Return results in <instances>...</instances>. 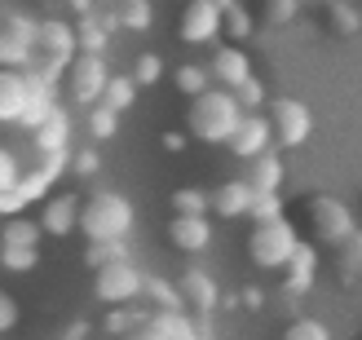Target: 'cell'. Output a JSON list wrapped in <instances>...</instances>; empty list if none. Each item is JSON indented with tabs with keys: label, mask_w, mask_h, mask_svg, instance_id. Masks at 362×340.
Instances as JSON below:
<instances>
[{
	"label": "cell",
	"mask_w": 362,
	"mask_h": 340,
	"mask_svg": "<svg viewBox=\"0 0 362 340\" xmlns=\"http://www.w3.org/2000/svg\"><path fill=\"white\" fill-rule=\"evenodd\" d=\"M133 221H137V212L119 190H93L88 199H80V225L76 230H84L88 243H124Z\"/></svg>",
	"instance_id": "obj_1"
},
{
	"label": "cell",
	"mask_w": 362,
	"mask_h": 340,
	"mask_svg": "<svg viewBox=\"0 0 362 340\" xmlns=\"http://www.w3.org/2000/svg\"><path fill=\"white\" fill-rule=\"evenodd\" d=\"M239 102L234 93L226 88H208V93L190 98L186 106V137L204 141V146H226V137L234 133V124H239Z\"/></svg>",
	"instance_id": "obj_2"
},
{
	"label": "cell",
	"mask_w": 362,
	"mask_h": 340,
	"mask_svg": "<svg viewBox=\"0 0 362 340\" xmlns=\"http://www.w3.org/2000/svg\"><path fill=\"white\" fill-rule=\"evenodd\" d=\"M300 221H305V235H310V247H340L358 230L354 208L336 194H305Z\"/></svg>",
	"instance_id": "obj_3"
},
{
	"label": "cell",
	"mask_w": 362,
	"mask_h": 340,
	"mask_svg": "<svg viewBox=\"0 0 362 340\" xmlns=\"http://www.w3.org/2000/svg\"><path fill=\"white\" fill-rule=\"evenodd\" d=\"M300 247V230L292 225V217L283 221H269V225H252L247 235V261L257 270H283L292 252Z\"/></svg>",
	"instance_id": "obj_4"
},
{
	"label": "cell",
	"mask_w": 362,
	"mask_h": 340,
	"mask_svg": "<svg viewBox=\"0 0 362 340\" xmlns=\"http://www.w3.org/2000/svg\"><path fill=\"white\" fill-rule=\"evenodd\" d=\"M106 80H111L106 58H98V53H76V58L66 62V71H62L58 84H62V98L71 106H98Z\"/></svg>",
	"instance_id": "obj_5"
},
{
	"label": "cell",
	"mask_w": 362,
	"mask_h": 340,
	"mask_svg": "<svg viewBox=\"0 0 362 340\" xmlns=\"http://www.w3.org/2000/svg\"><path fill=\"white\" fill-rule=\"evenodd\" d=\"M265 119H269V133H274V146H283V151L305 146L310 133H314V115L300 98H274Z\"/></svg>",
	"instance_id": "obj_6"
},
{
	"label": "cell",
	"mask_w": 362,
	"mask_h": 340,
	"mask_svg": "<svg viewBox=\"0 0 362 340\" xmlns=\"http://www.w3.org/2000/svg\"><path fill=\"white\" fill-rule=\"evenodd\" d=\"M141 283H146V274L129 261H115V265H102V270H93V296L102 300L106 310L115 305H133V300H141Z\"/></svg>",
	"instance_id": "obj_7"
},
{
	"label": "cell",
	"mask_w": 362,
	"mask_h": 340,
	"mask_svg": "<svg viewBox=\"0 0 362 340\" xmlns=\"http://www.w3.org/2000/svg\"><path fill=\"white\" fill-rule=\"evenodd\" d=\"M221 35V9L212 0H186V9L177 13V40L181 45H212Z\"/></svg>",
	"instance_id": "obj_8"
},
{
	"label": "cell",
	"mask_w": 362,
	"mask_h": 340,
	"mask_svg": "<svg viewBox=\"0 0 362 340\" xmlns=\"http://www.w3.org/2000/svg\"><path fill=\"white\" fill-rule=\"evenodd\" d=\"M257 71H252V58H247V49L239 45H216L212 49V62H208V80L212 88H226V93H234L243 80H252Z\"/></svg>",
	"instance_id": "obj_9"
},
{
	"label": "cell",
	"mask_w": 362,
	"mask_h": 340,
	"mask_svg": "<svg viewBox=\"0 0 362 340\" xmlns=\"http://www.w3.org/2000/svg\"><path fill=\"white\" fill-rule=\"evenodd\" d=\"M226 146H230V155H239V159H257V155H265V151H274V133H269V119H265V111H257V115H239V124H234V133L226 137Z\"/></svg>",
	"instance_id": "obj_10"
},
{
	"label": "cell",
	"mask_w": 362,
	"mask_h": 340,
	"mask_svg": "<svg viewBox=\"0 0 362 340\" xmlns=\"http://www.w3.org/2000/svg\"><path fill=\"white\" fill-rule=\"evenodd\" d=\"M66 155H71V151H66ZM66 155H45V159H40V168H27L23 177H18L13 194L23 199V208L49 199V190L58 186V177H62V168H66Z\"/></svg>",
	"instance_id": "obj_11"
},
{
	"label": "cell",
	"mask_w": 362,
	"mask_h": 340,
	"mask_svg": "<svg viewBox=\"0 0 362 340\" xmlns=\"http://www.w3.org/2000/svg\"><path fill=\"white\" fill-rule=\"evenodd\" d=\"M35 221H40V235L71 239V235H76V225H80V194H49Z\"/></svg>",
	"instance_id": "obj_12"
},
{
	"label": "cell",
	"mask_w": 362,
	"mask_h": 340,
	"mask_svg": "<svg viewBox=\"0 0 362 340\" xmlns=\"http://www.w3.org/2000/svg\"><path fill=\"white\" fill-rule=\"evenodd\" d=\"M318 270H322V257H318V247L300 243L296 252H292V261L283 265V292H287V296H305V292H314Z\"/></svg>",
	"instance_id": "obj_13"
},
{
	"label": "cell",
	"mask_w": 362,
	"mask_h": 340,
	"mask_svg": "<svg viewBox=\"0 0 362 340\" xmlns=\"http://www.w3.org/2000/svg\"><path fill=\"white\" fill-rule=\"evenodd\" d=\"M27 76V106H23V115H18V129H27V133H35L45 124V115L58 106V84H49V80H40V76H31V71H23Z\"/></svg>",
	"instance_id": "obj_14"
},
{
	"label": "cell",
	"mask_w": 362,
	"mask_h": 340,
	"mask_svg": "<svg viewBox=\"0 0 362 340\" xmlns=\"http://www.w3.org/2000/svg\"><path fill=\"white\" fill-rule=\"evenodd\" d=\"M168 243L186 257H199L212 247V221L208 217H173L168 221Z\"/></svg>",
	"instance_id": "obj_15"
},
{
	"label": "cell",
	"mask_w": 362,
	"mask_h": 340,
	"mask_svg": "<svg viewBox=\"0 0 362 340\" xmlns=\"http://www.w3.org/2000/svg\"><path fill=\"white\" fill-rule=\"evenodd\" d=\"M247 208H252V186L243 177H230V182H221L216 190H208V212H216L221 221L247 217Z\"/></svg>",
	"instance_id": "obj_16"
},
{
	"label": "cell",
	"mask_w": 362,
	"mask_h": 340,
	"mask_svg": "<svg viewBox=\"0 0 362 340\" xmlns=\"http://www.w3.org/2000/svg\"><path fill=\"white\" fill-rule=\"evenodd\" d=\"M31 141H35V151H40V159L45 155H66V146H71V111L62 102L45 115V124L31 133Z\"/></svg>",
	"instance_id": "obj_17"
},
{
	"label": "cell",
	"mask_w": 362,
	"mask_h": 340,
	"mask_svg": "<svg viewBox=\"0 0 362 340\" xmlns=\"http://www.w3.org/2000/svg\"><path fill=\"white\" fill-rule=\"evenodd\" d=\"M177 292H181V300H186V305H194L199 314H212L216 300H221V288H216L212 274L199 270V265H190V270L177 279Z\"/></svg>",
	"instance_id": "obj_18"
},
{
	"label": "cell",
	"mask_w": 362,
	"mask_h": 340,
	"mask_svg": "<svg viewBox=\"0 0 362 340\" xmlns=\"http://www.w3.org/2000/svg\"><path fill=\"white\" fill-rule=\"evenodd\" d=\"M283 155L279 151H265V155H257L252 159V168H247V177L243 182L252 186V194H283Z\"/></svg>",
	"instance_id": "obj_19"
},
{
	"label": "cell",
	"mask_w": 362,
	"mask_h": 340,
	"mask_svg": "<svg viewBox=\"0 0 362 340\" xmlns=\"http://www.w3.org/2000/svg\"><path fill=\"white\" fill-rule=\"evenodd\" d=\"M27 106V76L23 71H0V124H18Z\"/></svg>",
	"instance_id": "obj_20"
},
{
	"label": "cell",
	"mask_w": 362,
	"mask_h": 340,
	"mask_svg": "<svg viewBox=\"0 0 362 340\" xmlns=\"http://www.w3.org/2000/svg\"><path fill=\"white\" fill-rule=\"evenodd\" d=\"M141 296L155 305L151 314H181V310H186V300H181L177 283H173V279H159V274H151L146 283H141Z\"/></svg>",
	"instance_id": "obj_21"
},
{
	"label": "cell",
	"mask_w": 362,
	"mask_h": 340,
	"mask_svg": "<svg viewBox=\"0 0 362 340\" xmlns=\"http://www.w3.org/2000/svg\"><path fill=\"white\" fill-rule=\"evenodd\" d=\"M221 35H230V45H247L252 35H257V13H252L243 0L239 5H230V9H221Z\"/></svg>",
	"instance_id": "obj_22"
},
{
	"label": "cell",
	"mask_w": 362,
	"mask_h": 340,
	"mask_svg": "<svg viewBox=\"0 0 362 340\" xmlns=\"http://www.w3.org/2000/svg\"><path fill=\"white\" fill-rule=\"evenodd\" d=\"M40 221L35 217H9L0 225V247H40Z\"/></svg>",
	"instance_id": "obj_23"
},
{
	"label": "cell",
	"mask_w": 362,
	"mask_h": 340,
	"mask_svg": "<svg viewBox=\"0 0 362 340\" xmlns=\"http://www.w3.org/2000/svg\"><path fill=\"white\" fill-rule=\"evenodd\" d=\"M300 18V0H257V27H292Z\"/></svg>",
	"instance_id": "obj_24"
},
{
	"label": "cell",
	"mask_w": 362,
	"mask_h": 340,
	"mask_svg": "<svg viewBox=\"0 0 362 340\" xmlns=\"http://www.w3.org/2000/svg\"><path fill=\"white\" fill-rule=\"evenodd\" d=\"M151 318V310H137V305H115V310H106L102 318V332L111 336V340H124L129 332H137L141 323Z\"/></svg>",
	"instance_id": "obj_25"
},
{
	"label": "cell",
	"mask_w": 362,
	"mask_h": 340,
	"mask_svg": "<svg viewBox=\"0 0 362 340\" xmlns=\"http://www.w3.org/2000/svg\"><path fill=\"white\" fill-rule=\"evenodd\" d=\"M133 102H137V84H133L129 76H119V71H111V80H106V88H102V102H98V106H106V111L124 115Z\"/></svg>",
	"instance_id": "obj_26"
},
{
	"label": "cell",
	"mask_w": 362,
	"mask_h": 340,
	"mask_svg": "<svg viewBox=\"0 0 362 340\" xmlns=\"http://www.w3.org/2000/svg\"><path fill=\"white\" fill-rule=\"evenodd\" d=\"M71 31H76V53H98V58H106L111 31H106L98 18H80V23H71Z\"/></svg>",
	"instance_id": "obj_27"
},
{
	"label": "cell",
	"mask_w": 362,
	"mask_h": 340,
	"mask_svg": "<svg viewBox=\"0 0 362 340\" xmlns=\"http://www.w3.org/2000/svg\"><path fill=\"white\" fill-rule=\"evenodd\" d=\"M173 88H177L181 98H199V93H208V88H212L208 66H204V62H181V66L173 71Z\"/></svg>",
	"instance_id": "obj_28"
},
{
	"label": "cell",
	"mask_w": 362,
	"mask_h": 340,
	"mask_svg": "<svg viewBox=\"0 0 362 340\" xmlns=\"http://www.w3.org/2000/svg\"><path fill=\"white\" fill-rule=\"evenodd\" d=\"M151 23H155L151 0H119L115 5V27L119 31H151Z\"/></svg>",
	"instance_id": "obj_29"
},
{
	"label": "cell",
	"mask_w": 362,
	"mask_h": 340,
	"mask_svg": "<svg viewBox=\"0 0 362 340\" xmlns=\"http://www.w3.org/2000/svg\"><path fill=\"white\" fill-rule=\"evenodd\" d=\"M322 5H327V31L332 35H358L362 31V18L349 0H322Z\"/></svg>",
	"instance_id": "obj_30"
},
{
	"label": "cell",
	"mask_w": 362,
	"mask_h": 340,
	"mask_svg": "<svg viewBox=\"0 0 362 340\" xmlns=\"http://www.w3.org/2000/svg\"><path fill=\"white\" fill-rule=\"evenodd\" d=\"M168 204H173V217H208V190L199 186H177Z\"/></svg>",
	"instance_id": "obj_31"
},
{
	"label": "cell",
	"mask_w": 362,
	"mask_h": 340,
	"mask_svg": "<svg viewBox=\"0 0 362 340\" xmlns=\"http://www.w3.org/2000/svg\"><path fill=\"white\" fill-rule=\"evenodd\" d=\"M252 225H269V221H283L287 217V204L283 194H252V208H247Z\"/></svg>",
	"instance_id": "obj_32"
},
{
	"label": "cell",
	"mask_w": 362,
	"mask_h": 340,
	"mask_svg": "<svg viewBox=\"0 0 362 340\" xmlns=\"http://www.w3.org/2000/svg\"><path fill=\"white\" fill-rule=\"evenodd\" d=\"M155 323H159V332H164L168 340H204V332L194 327V318H186V310L181 314H151Z\"/></svg>",
	"instance_id": "obj_33"
},
{
	"label": "cell",
	"mask_w": 362,
	"mask_h": 340,
	"mask_svg": "<svg viewBox=\"0 0 362 340\" xmlns=\"http://www.w3.org/2000/svg\"><path fill=\"white\" fill-rule=\"evenodd\" d=\"M336 265H340V279H358L362 274V230H354V235L336 247Z\"/></svg>",
	"instance_id": "obj_34"
},
{
	"label": "cell",
	"mask_w": 362,
	"mask_h": 340,
	"mask_svg": "<svg viewBox=\"0 0 362 340\" xmlns=\"http://www.w3.org/2000/svg\"><path fill=\"white\" fill-rule=\"evenodd\" d=\"M84 124H88V137L93 141H115V133H119V115L106 111V106H88Z\"/></svg>",
	"instance_id": "obj_35"
},
{
	"label": "cell",
	"mask_w": 362,
	"mask_h": 340,
	"mask_svg": "<svg viewBox=\"0 0 362 340\" xmlns=\"http://www.w3.org/2000/svg\"><path fill=\"white\" fill-rule=\"evenodd\" d=\"M168 76V66H164V58H159V53H141V58L133 62V84L137 88H151V84H159V80H164Z\"/></svg>",
	"instance_id": "obj_36"
},
{
	"label": "cell",
	"mask_w": 362,
	"mask_h": 340,
	"mask_svg": "<svg viewBox=\"0 0 362 340\" xmlns=\"http://www.w3.org/2000/svg\"><path fill=\"white\" fill-rule=\"evenodd\" d=\"M234 102H239V111H243V115H257L261 106H269V93H265L261 76H252V80H243L239 88H234Z\"/></svg>",
	"instance_id": "obj_37"
},
{
	"label": "cell",
	"mask_w": 362,
	"mask_h": 340,
	"mask_svg": "<svg viewBox=\"0 0 362 340\" xmlns=\"http://www.w3.org/2000/svg\"><path fill=\"white\" fill-rule=\"evenodd\" d=\"M115 261H129V243H88L84 252L88 270H102V265H115Z\"/></svg>",
	"instance_id": "obj_38"
},
{
	"label": "cell",
	"mask_w": 362,
	"mask_h": 340,
	"mask_svg": "<svg viewBox=\"0 0 362 340\" xmlns=\"http://www.w3.org/2000/svg\"><path fill=\"white\" fill-rule=\"evenodd\" d=\"M279 340H332V332H327L322 318H292Z\"/></svg>",
	"instance_id": "obj_39"
},
{
	"label": "cell",
	"mask_w": 362,
	"mask_h": 340,
	"mask_svg": "<svg viewBox=\"0 0 362 340\" xmlns=\"http://www.w3.org/2000/svg\"><path fill=\"white\" fill-rule=\"evenodd\" d=\"M0 265L9 274H27L40 265V247H0Z\"/></svg>",
	"instance_id": "obj_40"
},
{
	"label": "cell",
	"mask_w": 362,
	"mask_h": 340,
	"mask_svg": "<svg viewBox=\"0 0 362 340\" xmlns=\"http://www.w3.org/2000/svg\"><path fill=\"white\" fill-rule=\"evenodd\" d=\"M35 23H40V18L9 13L5 23H0V35H13V40H23V45H31V49H35Z\"/></svg>",
	"instance_id": "obj_41"
},
{
	"label": "cell",
	"mask_w": 362,
	"mask_h": 340,
	"mask_svg": "<svg viewBox=\"0 0 362 340\" xmlns=\"http://www.w3.org/2000/svg\"><path fill=\"white\" fill-rule=\"evenodd\" d=\"M18 177H23V164H18V155L9 146H0V190H13Z\"/></svg>",
	"instance_id": "obj_42"
},
{
	"label": "cell",
	"mask_w": 362,
	"mask_h": 340,
	"mask_svg": "<svg viewBox=\"0 0 362 340\" xmlns=\"http://www.w3.org/2000/svg\"><path fill=\"white\" fill-rule=\"evenodd\" d=\"M18 318H23V310H18V300H13L5 288H0V336H5V332H13V327H18Z\"/></svg>",
	"instance_id": "obj_43"
},
{
	"label": "cell",
	"mask_w": 362,
	"mask_h": 340,
	"mask_svg": "<svg viewBox=\"0 0 362 340\" xmlns=\"http://www.w3.org/2000/svg\"><path fill=\"white\" fill-rule=\"evenodd\" d=\"M66 168H76V172H84V177H88V172H98V151H93V146H84L80 155H66Z\"/></svg>",
	"instance_id": "obj_44"
},
{
	"label": "cell",
	"mask_w": 362,
	"mask_h": 340,
	"mask_svg": "<svg viewBox=\"0 0 362 340\" xmlns=\"http://www.w3.org/2000/svg\"><path fill=\"white\" fill-rule=\"evenodd\" d=\"M23 199H18L13 190H0V221H9V217H23Z\"/></svg>",
	"instance_id": "obj_45"
},
{
	"label": "cell",
	"mask_w": 362,
	"mask_h": 340,
	"mask_svg": "<svg viewBox=\"0 0 362 340\" xmlns=\"http://www.w3.org/2000/svg\"><path fill=\"white\" fill-rule=\"evenodd\" d=\"M124 340H168V336L159 332V323H155V318H146V323H141L137 332H129V336H124Z\"/></svg>",
	"instance_id": "obj_46"
},
{
	"label": "cell",
	"mask_w": 362,
	"mask_h": 340,
	"mask_svg": "<svg viewBox=\"0 0 362 340\" xmlns=\"http://www.w3.org/2000/svg\"><path fill=\"white\" fill-rule=\"evenodd\" d=\"M88 332H93V327H88L84 318H71V323L62 327V336H58V340H88Z\"/></svg>",
	"instance_id": "obj_47"
},
{
	"label": "cell",
	"mask_w": 362,
	"mask_h": 340,
	"mask_svg": "<svg viewBox=\"0 0 362 340\" xmlns=\"http://www.w3.org/2000/svg\"><path fill=\"white\" fill-rule=\"evenodd\" d=\"M159 141H164V151H168V155H181V151H186V133H177V129H173V133H164Z\"/></svg>",
	"instance_id": "obj_48"
},
{
	"label": "cell",
	"mask_w": 362,
	"mask_h": 340,
	"mask_svg": "<svg viewBox=\"0 0 362 340\" xmlns=\"http://www.w3.org/2000/svg\"><path fill=\"white\" fill-rule=\"evenodd\" d=\"M239 300H243L247 310H265V292H261V288H243V296H239Z\"/></svg>",
	"instance_id": "obj_49"
},
{
	"label": "cell",
	"mask_w": 362,
	"mask_h": 340,
	"mask_svg": "<svg viewBox=\"0 0 362 340\" xmlns=\"http://www.w3.org/2000/svg\"><path fill=\"white\" fill-rule=\"evenodd\" d=\"M71 13H80V18H93V0H66Z\"/></svg>",
	"instance_id": "obj_50"
},
{
	"label": "cell",
	"mask_w": 362,
	"mask_h": 340,
	"mask_svg": "<svg viewBox=\"0 0 362 340\" xmlns=\"http://www.w3.org/2000/svg\"><path fill=\"white\" fill-rule=\"evenodd\" d=\"M212 5H216V9H230V5H239V0H212Z\"/></svg>",
	"instance_id": "obj_51"
},
{
	"label": "cell",
	"mask_w": 362,
	"mask_h": 340,
	"mask_svg": "<svg viewBox=\"0 0 362 340\" xmlns=\"http://www.w3.org/2000/svg\"><path fill=\"white\" fill-rule=\"evenodd\" d=\"M349 5H354V9H358V18H362V0H349Z\"/></svg>",
	"instance_id": "obj_52"
},
{
	"label": "cell",
	"mask_w": 362,
	"mask_h": 340,
	"mask_svg": "<svg viewBox=\"0 0 362 340\" xmlns=\"http://www.w3.org/2000/svg\"><path fill=\"white\" fill-rule=\"evenodd\" d=\"M204 340H212V336H204Z\"/></svg>",
	"instance_id": "obj_53"
}]
</instances>
